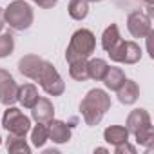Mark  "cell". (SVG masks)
Segmentation results:
<instances>
[{
	"mask_svg": "<svg viewBox=\"0 0 154 154\" xmlns=\"http://www.w3.org/2000/svg\"><path fill=\"white\" fill-rule=\"evenodd\" d=\"M109 53V56H111V60L112 62H118V63H138L140 60H141V47L136 44V42H132V40H120L112 49H109L107 51Z\"/></svg>",
	"mask_w": 154,
	"mask_h": 154,
	"instance_id": "52a82bcc",
	"label": "cell"
},
{
	"mask_svg": "<svg viewBox=\"0 0 154 154\" xmlns=\"http://www.w3.org/2000/svg\"><path fill=\"white\" fill-rule=\"evenodd\" d=\"M111 109V96L103 89H91L80 102V112L89 127L98 125Z\"/></svg>",
	"mask_w": 154,
	"mask_h": 154,
	"instance_id": "6da1fadb",
	"label": "cell"
},
{
	"mask_svg": "<svg viewBox=\"0 0 154 154\" xmlns=\"http://www.w3.org/2000/svg\"><path fill=\"white\" fill-rule=\"evenodd\" d=\"M107 69H109V63L103 58H93L87 62V74L91 80H96V82L103 80Z\"/></svg>",
	"mask_w": 154,
	"mask_h": 154,
	"instance_id": "e0dca14e",
	"label": "cell"
},
{
	"mask_svg": "<svg viewBox=\"0 0 154 154\" xmlns=\"http://www.w3.org/2000/svg\"><path fill=\"white\" fill-rule=\"evenodd\" d=\"M145 2H147L149 6H152V4H154V0H145Z\"/></svg>",
	"mask_w": 154,
	"mask_h": 154,
	"instance_id": "4316f807",
	"label": "cell"
},
{
	"mask_svg": "<svg viewBox=\"0 0 154 154\" xmlns=\"http://www.w3.org/2000/svg\"><path fill=\"white\" fill-rule=\"evenodd\" d=\"M120 40H122V36H120L118 26H116V24H111V26L103 31V35H102V47H103L105 51H109V49H112Z\"/></svg>",
	"mask_w": 154,
	"mask_h": 154,
	"instance_id": "44dd1931",
	"label": "cell"
},
{
	"mask_svg": "<svg viewBox=\"0 0 154 154\" xmlns=\"http://www.w3.org/2000/svg\"><path fill=\"white\" fill-rule=\"evenodd\" d=\"M33 2L38 4V8H42V9H51V8L56 6L58 0H33Z\"/></svg>",
	"mask_w": 154,
	"mask_h": 154,
	"instance_id": "d4e9b609",
	"label": "cell"
},
{
	"mask_svg": "<svg viewBox=\"0 0 154 154\" xmlns=\"http://www.w3.org/2000/svg\"><path fill=\"white\" fill-rule=\"evenodd\" d=\"M4 9L2 8H0V33H2V29H4Z\"/></svg>",
	"mask_w": 154,
	"mask_h": 154,
	"instance_id": "484cf974",
	"label": "cell"
},
{
	"mask_svg": "<svg viewBox=\"0 0 154 154\" xmlns=\"http://www.w3.org/2000/svg\"><path fill=\"white\" fill-rule=\"evenodd\" d=\"M96 49V36L89 29H78L71 36V42L65 51V60L72 62L78 58H89Z\"/></svg>",
	"mask_w": 154,
	"mask_h": 154,
	"instance_id": "3957f363",
	"label": "cell"
},
{
	"mask_svg": "<svg viewBox=\"0 0 154 154\" xmlns=\"http://www.w3.org/2000/svg\"><path fill=\"white\" fill-rule=\"evenodd\" d=\"M87 2H102V0H87Z\"/></svg>",
	"mask_w": 154,
	"mask_h": 154,
	"instance_id": "83f0119b",
	"label": "cell"
},
{
	"mask_svg": "<svg viewBox=\"0 0 154 154\" xmlns=\"http://www.w3.org/2000/svg\"><path fill=\"white\" fill-rule=\"evenodd\" d=\"M114 152H116V154H136V147L131 145L129 141H125V143L114 145Z\"/></svg>",
	"mask_w": 154,
	"mask_h": 154,
	"instance_id": "cb8c5ba5",
	"label": "cell"
},
{
	"mask_svg": "<svg viewBox=\"0 0 154 154\" xmlns=\"http://www.w3.org/2000/svg\"><path fill=\"white\" fill-rule=\"evenodd\" d=\"M69 17L74 20H84L89 13V2L87 0H71L69 2Z\"/></svg>",
	"mask_w": 154,
	"mask_h": 154,
	"instance_id": "ffe728a7",
	"label": "cell"
},
{
	"mask_svg": "<svg viewBox=\"0 0 154 154\" xmlns=\"http://www.w3.org/2000/svg\"><path fill=\"white\" fill-rule=\"evenodd\" d=\"M102 82L105 84L107 89H111V91H118V87L125 82V72H123L120 67H109Z\"/></svg>",
	"mask_w": 154,
	"mask_h": 154,
	"instance_id": "2e32d148",
	"label": "cell"
},
{
	"mask_svg": "<svg viewBox=\"0 0 154 154\" xmlns=\"http://www.w3.org/2000/svg\"><path fill=\"white\" fill-rule=\"evenodd\" d=\"M47 140H49V129H47V123H40V122H38V125H35L33 131H31V141H33L35 147L40 149V147L45 145Z\"/></svg>",
	"mask_w": 154,
	"mask_h": 154,
	"instance_id": "7402d4cb",
	"label": "cell"
},
{
	"mask_svg": "<svg viewBox=\"0 0 154 154\" xmlns=\"http://www.w3.org/2000/svg\"><path fill=\"white\" fill-rule=\"evenodd\" d=\"M103 140L111 145L125 143V141H129V131H127V127H122V125H111L103 131Z\"/></svg>",
	"mask_w": 154,
	"mask_h": 154,
	"instance_id": "9a60e30c",
	"label": "cell"
},
{
	"mask_svg": "<svg viewBox=\"0 0 154 154\" xmlns=\"http://www.w3.org/2000/svg\"><path fill=\"white\" fill-rule=\"evenodd\" d=\"M2 125L8 132L18 134V136H26L31 131V120L18 107H13V105H8L2 118Z\"/></svg>",
	"mask_w": 154,
	"mask_h": 154,
	"instance_id": "8992f818",
	"label": "cell"
},
{
	"mask_svg": "<svg viewBox=\"0 0 154 154\" xmlns=\"http://www.w3.org/2000/svg\"><path fill=\"white\" fill-rule=\"evenodd\" d=\"M31 116L38 123H47L54 118V107L49 98H38V102L31 107Z\"/></svg>",
	"mask_w": 154,
	"mask_h": 154,
	"instance_id": "30bf717a",
	"label": "cell"
},
{
	"mask_svg": "<svg viewBox=\"0 0 154 154\" xmlns=\"http://www.w3.org/2000/svg\"><path fill=\"white\" fill-rule=\"evenodd\" d=\"M118 100H120V103H123V105H132L136 100H138V96H140V87H138V84L134 82V80H127L125 78V82L118 87Z\"/></svg>",
	"mask_w": 154,
	"mask_h": 154,
	"instance_id": "4fadbf2b",
	"label": "cell"
},
{
	"mask_svg": "<svg viewBox=\"0 0 154 154\" xmlns=\"http://www.w3.org/2000/svg\"><path fill=\"white\" fill-rule=\"evenodd\" d=\"M15 49V38L9 33H2L0 35V58H6L13 53Z\"/></svg>",
	"mask_w": 154,
	"mask_h": 154,
	"instance_id": "603a6c76",
	"label": "cell"
},
{
	"mask_svg": "<svg viewBox=\"0 0 154 154\" xmlns=\"http://www.w3.org/2000/svg\"><path fill=\"white\" fill-rule=\"evenodd\" d=\"M127 131L134 134L136 141L143 147H150L154 141V131L150 125V116L145 109H134L127 116Z\"/></svg>",
	"mask_w": 154,
	"mask_h": 154,
	"instance_id": "7a4b0ae2",
	"label": "cell"
},
{
	"mask_svg": "<svg viewBox=\"0 0 154 154\" xmlns=\"http://www.w3.org/2000/svg\"><path fill=\"white\" fill-rule=\"evenodd\" d=\"M35 18L33 8L26 0H15L4 9V22L15 31H26L31 27Z\"/></svg>",
	"mask_w": 154,
	"mask_h": 154,
	"instance_id": "277c9868",
	"label": "cell"
},
{
	"mask_svg": "<svg viewBox=\"0 0 154 154\" xmlns=\"http://www.w3.org/2000/svg\"><path fill=\"white\" fill-rule=\"evenodd\" d=\"M0 143H2V136H0Z\"/></svg>",
	"mask_w": 154,
	"mask_h": 154,
	"instance_id": "f1b7e54d",
	"label": "cell"
},
{
	"mask_svg": "<svg viewBox=\"0 0 154 154\" xmlns=\"http://www.w3.org/2000/svg\"><path fill=\"white\" fill-rule=\"evenodd\" d=\"M127 29L134 38H145L152 31L150 17L143 11H132L127 17Z\"/></svg>",
	"mask_w": 154,
	"mask_h": 154,
	"instance_id": "ba28073f",
	"label": "cell"
},
{
	"mask_svg": "<svg viewBox=\"0 0 154 154\" xmlns=\"http://www.w3.org/2000/svg\"><path fill=\"white\" fill-rule=\"evenodd\" d=\"M35 82H38V84L42 85V89H44L47 94H51V96H60V94L65 91V84H63V80H62L60 72H58L56 67H54L51 62H47V60H44V63H42V67H40V71H38V74H36Z\"/></svg>",
	"mask_w": 154,
	"mask_h": 154,
	"instance_id": "5b68a950",
	"label": "cell"
},
{
	"mask_svg": "<svg viewBox=\"0 0 154 154\" xmlns=\"http://www.w3.org/2000/svg\"><path fill=\"white\" fill-rule=\"evenodd\" d=\"M42 63H44V58H40L36 54H26V56H22L18 60V71L24 76H27V78L35 80L40 67H42Z\"/></svg>",
	"mask_w": 154,
	"mask_h": 154,
	"instance_id": "7c38bea8",
	"label": "cell"
},
{
	"mask_svg": "<svg viewBox=\"0 0 154 154\" xmlns=\"http://www.w3.org/2000/svg\"><path fill=\"white\" fill-rule=\"evenodd\" d=\"M6 147H8V150L13 152V154H18V152L29 154V152H31V147L27 145L26 136H18V134H11V132H9V136H8V140H6Z\"/></svg>",
	"mask_w": 154,
	"mask_h": 154,
	"instance_id": "d6986e66",
	"label": "cell"
},
{
	"mask_svg": "<svg viewBox=\"0 0 154 154\" xmlns=\"http://www.w3.org/2000/svg\"><path fill=\"white\" fill-rule=\"evenodd\" d=\"M69 74L76 82H85L89 78L87 74V58H78L69 62Z\"/></svg>",
	"mask_w": 154,
	"mask_h": 154,
	"instance_id": "ac0fdd59",
	"label": "cell"
},
{
	"mask_svg": "<svg viewBox=\"0 0 154 154\" xmlns=\"http://www.w3.org/2000/svg\"><path fill=\"white\" fill-rule=\"evenodd\" d=\"M47 129H49V140L54 143H67L71 140V125L62 120L47 122Z\"/></svg>",
	"mask_w": 154,
	"mask_h": 154,
	"instance_id": "8fae6325",
	"label": "cell"
},
{
	"mask_svg": "<svg viewBox=\"0 0 154 154\" xmlns=\"http://www.w3.org/2000/svg\"><path fill=\"white\" fill-rule=\"evenodd\" d=\"M38 89L36 85L33 84H24L18 87V96H17V102H20L26 109H31L36 102H38Z\"/></svg>",
	"mask_w": 154,
	"mask_h": 154,
	"instance_id": "5bb4252c",
	"label": "cell"
},
{
	"mask_svg": "<svg viewBox=\"0 0 154 154\" xmlns=\"http://www.w3.org/2000/svg\"><path fill=\"white\" fill-rule=\"evenodd\" d=\"M18 96V84L9 71L0 69V102L4 105H13Z\"/></svg>",
	"mask_w": 154,
	"mask_h": 154,
	"instance_id": "9c48e42d",
	"label": "cell"
}]
</instances>
